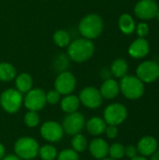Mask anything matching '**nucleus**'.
<instances>
[{
  "instance_id": "obj_29",
  "label": "nucleus",
  "mask_w": 159,
  "mask_h": 160,
  "mask_svg": "<svg viewBox=\"0 0 159 160\" xmlns=\"http://www.w3.org/2000/svg\"><path fill=\"white\" fill-rule=\"evenodd\" d=\"M57 160H79V154L73 149H65L58 153Z\"/></svg>"
},
{
  "instance_id": "obj_28",
  "label": "nucleus",
  "mask_w": 159,
  "mask_h": 160,
  "mask_svg": "<svg viewBox=\"0 0 159 160\" xmlns=\"http://www.w3.org/2000/svg\"><path fill=\"white\" fill-rule=\"evenodd\" d=\"M23 121H24V124L28 128H36L39 124V115L37 114V112L28 111L24 115Z\"/></svg>"
},
{
  "instance_id": "obj_24",
  "label": "nucleus",
  "mask_w": 159,
  "mask_h": 160,
  "mask_svg": "<svg viewBox=\"0 0 159 160\" xmlns=\"http://www.w3.org/2000/svg\"><path fill=\"white\" fill-rule=\"evenodd\" d=\"M57 150L51 144H46L39 147L38 156L42 160H54L57 158Z\"/></svg>"
},
{
  "instance_id": "obj_33",
  "label": "nucleus",
  "mask_w": 159,
  "mask_h": 160,
  "mask_svg": "<svg viewBox=\"0 0 159 160\" xmlns=\"http://www.w3.org/2000/svg\"><path fill=\"white\" fill-rule=\"evenodd\" d=\"M137 148L133 145H127L125 147V156H127L129 158H133L137 156Z\"/></svg>"
},
{
  "instance_id": "obj_19",
  "label": "nucleus",
  "mask_w": 159,
  "mask_h": 160,
  "mask_svg": "<svg viewBox=\"0 0 159 160\" xmlns=\"http://www.w3.org/2000/svg\"><path fill=\"white\" fill-rule=\"evenodd\" d=\"M118 26L122 33L125 35H131L135 32L136 23L132 16L128 13H124L120 16L118 21Z\"/></svg>"
},
{
  "instance_id": "obj_2",
  "label": "nucleus",
  "mask_w": 159,
  "mask_h": 160,
  "mask_svg": "<svg viewBox=\"0 0 159 160\" xmlns=\"http://www.w3.org/2000/svg\"><path fill=\"white\" fill-rule=\"evenodd\" d=\"M103 30V21L97 14H88L82 19L79 24L81 35L87 39H94L99 37Z\"/></svg>"
},
{
  "instance_id": "obj_12",
  "label": "nucleus",
  "mask_w": 159,
  "mask_h": 160,
  "mask_svg": "<svg viewBox=\"0 0 159 160\" xmlns=\"http://www.w3.org/2000/svg\"><path fill=\"white\" fill-rule=\"evenodd\" d=\"M40 135L44 140L50 142H57L63 138L64 130L62 125L58 122L47 121L43 123L40 128Z\"/></svg>"
},
{
  "instance_id": "obj_27",
  "label": "nucleus",
  "mask_w": 159,
  "mask_h": 160,
  "mask_svg": "<svg viewBox=\"0 0 159 160\" xmlns=\"http://www.w3.org/2000/svg\"><path fill=\"white\" fill-rule=\"evenodd\" d=\"M109 155L112 159H121L125 156V146L118 142L112 144L109 147Z\"/></svg>"
},
{
  "instance_id": "obj_37",
  "label": "nucleus",
  "mask_w": 159,
  "mask_h": 160,
  "mask_svg": "<svg viewBox=\"0 0 159 160\" xmlns=\"http://www.w3.org/2000/svg\"><path fill=\"white\" fill-rule=\"evenodd\" d=\"M131 160H147L145 158V157H138V156H136L135 158H131Z\"/></svg>"
},
{
  "instance_id": "obj_31",
  "label": "nucleus",
  "mask_w": 159,
  "mask_h": 160,
  "mask_svg": "<svg viewBox=\"0 0 159 160\" xmlns=\"http://www.w3.org/2000/svg\"><path fill=\"white\" fill-rule=\"evenodd\" d=\"M149 25L145 22H140L138 25H136V33L140 38H145L149 34Z\"/></svg>"
},
{
  "instance_id": "obj_36",
  "label": "nucleus",
  "mask_w": 159,
  "mask_h": 160,
  "mask_svg": "<svg viewBox=\"0 0 159 160\" xmlns=\"http://www.w3.org/2000/svg\"><path fill=\"white\" fill-rule=\"evenodd\" d=\"M151 160H159V150L156 151L152 156H151Z\"/></svg>"
},
{
  "instance_id": "obj_18",
  "label": "nucleus",
  "mask_w": 159,
  "mask_h": 160,
  "mask_svg": "<svg viewBox=\"0 0 159 160\" xmlns=\"http://www.w3.org/2000/svg\"><path fill=\"white\" fill-rule=\"evenodd\" d=\"M87 131L93 136H98L105 132L107 124L100 117H92L85 123Z\"/></svg>"
},
{
  "instance_id": "obj_14",
  "label": "nucleus",
  "mask_w": 159,
  "mask_h": 160,
  "mask_svg": "<svg viewBox=\"0 0 159 160\" xmlns=\"http://www.w3.org/2000/svg\"><path fill=\"white\" fill-rule=\"evenodd\" d=\"M150 52V45L145 38H139L135 39L128 48V53L131 57L141 59L145 57Z\"/></svg>"
},
{
  "instance_id": "obj_3",
  "label": "nucleus",
  "mask_w": 159,
  "mask_h": 160,
  "mask_svg": "<svg viewBox=\"0 0 159 160\" xmlns=\"http://www.w3.org/2000/svg\"><path fill=\"white\" fill-rule=\"evenodd\" d=\"M120 91L128 99H139L144 94V82H142L137 76L126 75L121 79Z\"/></svg>"
},
{
  "instance_id": "obj_1",
  "label": "nucleus",
  "mask_w": 159,
  "mask_h": 160,
  "mask_svg": "<svg viewBox=\"0 0 159 160\" xmlns=\"http://www.w3.org/2000/svg\"><path fill=\"white\" fill-rule=\"evenodd\" d=\"M95 47L91 39L79 38L69 43L67 48V53L71 60L82 63L87 61L93 55Z\"/></svg>"
},
{
  "instance_id": "obj_13",
  "label": "nucleus",
  "mask_w": 159,
  "mask_h": 160,
  "mask_svg": "<svg viewBox=\"0 0 159 160\" xmlns=\"http://www.w3.org/2000/svg\"><path fill=\"white\" fill-rule=\"evenodd\" d=\"M158 10L157 3L155 0H140L134 8L136 16L142 20H152L157 16Z\"/></svg>"
},
{
  "instance_id": "obj_32",
  "label": "nucleus",
  "mask_w": 159,
  "mask_h": 160,
  "mask_svg": "<svg viewBox=\"0 0 159 160\" xmlns=\"http://www.w3.org/2000/svg\"><path fill=\"white\" fill-rule=\"evenodd\" d=\"M105 133L107 135V137L109 139H115L118 135V129L116 126H111V125H107L106 129H105Z\"/></svg>"
},
{
  "instance_id": "obj_35",
  "label": "nucleus",
  "mask_w": 159,
  "mask_h": 160,
  "mask_svg": "<svg viewBox=\"0 0 159 160\" xmlns=\"http://www.w3.org/2000/svg\"><path fill=\"white\" fill-rule=\"evenodd\" d=\"M5 154H6V149H5V146L0 142V160L2 159L4 157H5Z\"/></svg>"
},
{
  "instance_id": "obj_30",
  "label": "nucleus",
  "mask_w": 159,
  "mask_h": 160,
  "mask_svg": "<svg viewBox=\"0 0 159 160\" xmlns=\"http://www.w3.org/2000/svg\"><path fill=\"white\" fill-rule=\"evenodd\" d=\"M60 98H61V95L59 92H57L55 89L51 90L46 94V103H49L52 105L57 104L60 101Z\"/></svg>"
},
{
  "instance_id": "obj_34",
  "label": "nucleus",
  "mask_w": 159,
  "mask_h": 160,
  "mask_svg": "<svg viewBox=\"0 0 159 160\" xmlns=\"http://www.w3.org/2000/svg\"><path fill=\"white\" fill-rule=\"evenodd\" d=\"M1 160H22V159H21L18 156L10 154V155L5 156V157H4V158H3Z\"/></svg>"
},
{
  "instance_id": "obj_23",
  "label": "nucleus",
  "mask_w": 159,
  "mask_h": 160,
  "mask_svg": "<svg viewBox=\"0 0 159 160\" xmlns=\"http://www.w3.org/2000/svg\"><path fill=\"white\" fill-rule=\"evenodd\" d=\"M17 71L9 63H0V81L10 82L16 78Z\"/></svg>"
},
{
  "instance_id": "obj_7",
  "label": "nucleus",
  "mask_w": 159,
  "mask_h": 160,
  "mask_svg": "<svg viewBox=\"0 0 159 160\" xmlns=\"http://www.w3.org/2000/svg\"><path fill=\"white\" fill-rule=\"evenodd\" d=\"M85 118L84 116L78 112L67 113V115L64 118L62 125L64 133L74 136L82 131L85 127Z\"/></svg>"
},
{
  "instance_id": "obj_21",
  "label": "nucleus",
  "mask_w": 159,
  "mask_h": 160,
  "mask_svg": "<svg viewBox=\"0 0 159 160\" xmlns=\"http://www.w3.org/2000/svg\"><path fill=\"white\" fill-rule=\"evenodd\" d=\"M16 89L21 92L22 94H26L28 91L32 89L33 85V79L28 73H21L17 76L15 81Z\"/></svg>"
},
{
  "instance_id": "obj_8",
  "label": "nucleus",
  "mask_w": 159,
  "mask_h": 160,
  "mask_svg": "<svg viewBox=\"0 0 159 160\" xmlns=\"http://www.w3.org/2000/svg\"><path fill=\"white\" fill-rule=\"evenodd\" d=\"M136 74L142 82H154L159 78V65L155 61H144L138 66Z\"/></svg>"
},
{
  "instance_id": "obj_11",
  "label": "nucleus",
  "mask_w": 159,
  "mask_h": 160,
  "mask_svg": "<svg viewBox=\"0 0 159 160\" xmlns=\"http://www.w3.org/2000/svg\"><path fill=\"white\" fill-rule=\"evenodd\" d=\"M54 87L60 95H69L76 87V78L69 71H62L55 79Z\"/></svg>"
},
{
  "instance_id": "obj_6",
  "label": "nucleus",
  "mask_w": 159,
  "mask_h": 160,
  "mask_svg": "<svg viewBox=\"0 0 159 160\" xmlns=\"http://www.w3.org/2000/svg\"><path fill=\"white\" fill-rule=\"evenodd\" d=\"M127 117V110L121 103H112L106 107L103 112V119L107 125L119 126Z\"/></svg>"
},
{
  "instance_id": "obj_38",
  "label": "nucleus",
  "mask_w": 159,
  "mask_h": 160,
  "mask_svg": "<svg viewBox=\"0 0 159 160\" xmlns=\"http://www.w3.org/2000/svg\"><path fill=\"white\" fill-rule=\"evenodd\" d=\"M157 18V20H158V22H159V8H158V10H157V16H156Z\"/></svg>"
},
{
  "instance_id": "obj_5",
  "label": "nucleus",
  "mask_w": 159,
  "mask_h": 160,
  "mask_svg": "<svg viewBox=\"0 0 159 160\" xmlns=\"http://www.w3.org/2000/svg\"><path fill=\"white\" fill-rule=\"evenodd\" d=\"M23 102L22 94L17 89H7L0 96V105L8 113L17 112Z\"/></svg>"
},
{
  "instance_id": "obj_9",
  "label": "nucleus",
  "mask_w": 159,
  "mask_h": 160,
  "mask_svg": "<svg viewBox=\"0 0 159 160\" xmlns=\"http://www.w3.org/2000/svg\"><path fill=\"white\" fill-rule=\"evenodd\" d=\"M23 104L28 111L39 112L46 105V94L38 88L31 89L26 93Z\"/></svg>"
},
{
  "instance_id": "obj_39",
  "label": "nucleus",
  "mask_w": 159,
  "mask_h": 160,
  "mask_svg": "<svg viewBox=\"0 0 159 160\" xmlns=\"http://www.w3.org/2000/svg\"><path fill=\"white\" fill-rule=\"evenodd\" d=\"M100 160H114V159H112V158H103V159H100Z\"/></svg>"
},
{
  "instance_id": "obj_22",
  "label": "nucleus",
  "mask_w": 159,
  "mask_h": 160,
  "mask_svg": "<svg viewBox=\"0 0 159 160\" xmlns=\"http://www.w3.org/2000/svg\"><path fill=\"white\" fill-rule=\"evenodd\" d=\"M111 71L112 75L116 78H123L127 74L128 65L127 61L123 58H118L113 61L111 67Z\"/></svg>"
},
{
  "instance_id": "obj_10",
  "label": "nucleus",
  "mask_w": 159,
  "mask_h": 160,
  "mask_svg": "<svg viewBox=\"0 0 159 160\" xmlns=\"http://www.w3.org/2000/svg\"><path fill=\"white\" fill-rule=\"evenodd\" d=\"M80 103L89 109H97L102 104V96L98 89L93 86L83 88L79 96Z\"/></svg>"
},
{
  "instance_id": "obj_20",
  "label": "nucleus",
  "mask_w": 159,
  "mask_h": 160,
  "mask_svg": "<svg viewBox=\"0 0 159 160\" xmlns=\"http://www.w3.org/2000/svg\"><path fill=\"white\" fill-rule=\"evenodd\" d=\"M80 106V99L79 97L74 95H67L61 100V109L63 112L67 113H71L77 112Z\"/></svg>"
},
{
  "instance_id": "obj_15",
  "label": "nucleus",
  "mask_w": 159,
  "mask_h": 160,
  "mask_svg": "<svg viewBox=\"0 0 159 160\" xmlns=\"http://www.w3.org/2000/svg\"><path fill=\"white\" fill-rule=\"evenodd\" d=\"M109 144L101 138L94 139L88 145L90 154L97 159H103L109 155Z\"/></svg>"
},
{
  "instance_id": "obj_16",
  "label": "nucleus",
  "mask_w": 159,
  "mask_h": 160,
  "mask_svg": "<svg viewBox=\"0 0 159 160\" xmlns=\"http://www.w3.org/2000/svg\"><path fill=\"white\" fill-rule=\"evenodd\" d=\"M157 141L153 136H144L138 142L137 150L142 157H151L157 150Z\"/></svg>"
},
{
  "instance_id": "obj_4",
  "label": "nucleus",
  "mask_w": 159,
  "mask_h": 160,
  "mask_svg": "<svg viewBox=\"0 0 159 160\" xmlns=\"http://www.w3.org/2000/svg\"><path fill=\"white\" fill-rule=\"evenodd\" d=\"M38 142L32 137H21L14 143V153L22 160L34 159L38 156Z\"/></svg>"
},
{
  "instance_id": "obj_26",
  "label": "nucleus",
  "mask_w": 159,
  "mask_h": 160,
  "mask_svg": "<svg viewBox=\"0 0 159 160\" xmlns=\"http://www.w3.org/2000/svg\"><path fill=\"white\" fill-rule=\"evenodd\" d=\"M53 41L58 47H67L70 43V36L66 30H57L53 34Z\"/></svg>"
},
{
  "instance_id": "obj_25",
  "label": "nucleus",
  "mask_w": 159,
  "mask_h": 160,
  "mask_svg": "<svg viewBox=\"0 0 159 160\" xmlns=\"http://www.w3.org/2000/svg\"><path fill=\"white\" fill-rule=\"evenodd\" d=\"M71 146H72V149L76 151L77 153H82L87 148L88 142H87L86 138L81 133H79L73 136L71 140Z\"/></svg>"
},
{
  "instance_id": "obj_17",
  "label": "nucleus",
  "mask_w": 159,
  "mask_h": 160,
  "mask_svg": "<svg viewBox=\"0 0 159 160\" xmlns=\"http://www.w3.org/2000/svg\"><path fill=\"white\" fill-rule=\"evenodd\" d=\"M103 98L106 99H113L116 98L120 92L119 83L113 79H107L102 83L99 90Z\"/></svg>"
}]
</instances>
